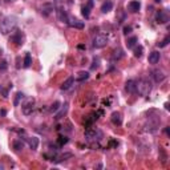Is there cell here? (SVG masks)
Listing matches in <instances>:
<instances>
[{
    "label": "cell",
    "mask_w": 170,
    "mask_h": 170,
    "mask_svg": "<svg viewBox=\"0 0 170 170\" xmlns=\"http://www.w3.org/2000/svg\"><path fill=\"white\" fill-rule=\"evenodd\" d=\"M16 24H17L16 16H12V15L6 16L2 21H0V32H2L3 35H8L9 32H12V31L15 29Z\"/></svg>",
    "instance_id": "obj_1"
},
{
    "label": "cell",
    "mask_w": 170,
    "mask_h": 170,
    "mask_svg": "<svg viewBox=\"0 0 170 170\" xmlns=\"http://www.w3.org/2000/svg\"><path fill=\"white\" fill-rule=\"evenodd\" d=\"M136 91L141 96H148L152 91V83L149 79H141L138 80V83H136Z\"/></svg>",
    "instance_id": "obj_2"
},
{
    "label": "cell",
    "mask_w": 170,
    "mask_h": 170,
    "mask_svg": "<svg viewBox=\"0 0 170 170\" xmlns=\"http://www.w3.org/2000/svg\"><path fill=\"white\" fill-rule=\"evenodd\" d=\"M102 138V132L100 129H88L85 132V140L87 141H98Z\"/></svg>",
    "instance_id": "obj_3"
},
{
    "label": "cell",
    "mask_w": 170,
    "mask_h": 170,
    "mask_svg": "<svg viewBox=\"0 0 170 170\" xmlns=\"http://www.w3.org/2000/svg\"><path fill=\"white\" fill-rule=\"evenodd\" d=\"M106 44H108V36L106 35H97L93 40V47L97 48V49L104 48Z\"/></svg>",
    "instance_id": "obj_4"
},
{
    "label": "cell",
    "mask_w": 170,
    "mask_h": 170,
    "mask_svg": "<svg viewBox=\"0 0 170 170\" xmlns=\"http://www.w3.org/2000/svg\"><path fill=\"white\" fill-rule=\"evenodd\" d=\"M9 40H11V42H15L16 45H23V42H24V33H23L21 31L16 29L12 36H11Z\"/></svg>",
    "instance_id": "obj_5"
},
{
    "label": "cell",
    "mask_w": 170,
    "mask_h": 170,
    "mask_svg": "<svg viewBox=\"0 0 170 170\" xmlns=\"http://www.w3.org/2000/svg\"><path fill=\"white\" fill-rule=\"evenodd\" d=\"M35 100L33 98H29V100H27V102L24 104V105L21 106V109H23V113H24L25 116H29V114H32V112L35 109Z\"/></svg>",
    "instance_id": "obj_6"
},
{
    "label": "cell",
    "mask_w": 170,
    "mask_h": 170,
    "mask_svg": "<svg viewBox=\"0 0 170 170\" xmlns=\"http://www.w3.org/2000/svg\"><path fill=\"white\" fill-rule=\"evenodd\" d=\"M92 8H93V0H88L87 4L81 8V13H83V16L85 19H88V17L91 16V9Z\"/></svg>",
    "instance_id": "obj_7"
},
{
    "label": "cell",
    "mask_w": 170,
    "mask_h": 170,
    "mask_svg": "<svg viewBox=\"0 0 170 170\" xmlns=\"http://www.w3.org/2000/svg\"><path fill=\"white\" fill-rule=\"evenodd\" d=\"M156 20H157V23H160V24H165V23L169 21V15L166 13L165 11H158L156 15Z\"/></svg>",
    "instance_id": "obj_8"
},
{
    "label": "cell",
    "mask_w": 170,
    "mask_h": 170,
    "mask_svg": "<svg viewBox=\"0 0 170 170\" xmlns=\"http://www.w3.org/2000/svg\"><path fill=\"white\" fill-rule=\"evenodd\" d=\"M67 24L69 27H73V28H79V29L84 28V23L83 21H79V20H76V19H73L71 16L68 17V23H67Z\"/></svg>",
    "instance_id": "obj_9"
},
{
    "label": "cell",
    "mask_w": 170,
    "mask_h": 170,
    "mask_svg": "<svg viewBox=\"0 0 170 170\" xmlns=\"http://www.w3.org/2000/svg\"><path fill=\"white\" fill-rule=\"evenodd\" d=\"M128 8H129L130 12H138L141 8V3L138 2V0H133V2H130L129 4H128Z\"/></svg>",
    "instance_id": "obj_10"
},
{
    "label": "cell",
    "mask_w": 170,
    "mask_h": 170,
    "mask_svg": "<svg viewBox=\"0 0 170 170\" xmlns=\"http://www.w3.org/2000/svg\"><path fill=\"white\" fill-rule=\"evenodd\" d=\"M110 120H112V122H113L114 125H121V124H122V116H121L120 112H113Z\"/></svg>",
    "instance_id": "obj_11"
},
{
    "label": "cell",
    "mask_w": 170,
    "mask_h": 170,
    "mask_svg": "<svg viewBox=\"0 0 170 170\" xmlns=\"http://www.w3.org/2000/svg\"><path fill=\"white\" fill-rule=\"evenodd\" d=\"M153 77H154V81L156 83H162V81L165 80V77H166V75L162 71H153Z\"/></svg>",
    "instance_id": "obj_12"
},
{
    "label": "cell",
    "mask_w": 170,
    "mask_h": 170,
    "mask_svg": "<svg viewBox=\"0 0 170 170\" xmlns=\"http://www.w3.org/2000/svg\"><path fill=\"white\" fill-rule=\"evenodd\" d=\"M73 83H75V77H68V79L65 80L63 84H61V87H60L61 91H68L69 88L73 85Z\"/></svg>",
    "instance_id": "obj_13"
},
{
    "label": "cell",
    "mask_w": 170,
    "mask_h": 170,
    "mask_svg": "<svg viewBox=\"0 0 170 170\" xmlns=\"http://www.w3.org/2000/svg\"><path fill=\"white\" fill-rule=\"evenodd\" d=\"M160 57H161L160 52H158V51H153L149 55V63L150 64H157L158 61H160Z\"/></svg>",
    "instance_id": "obj_14"
},
{
    "label": "cell",
    "mask_w": 170,
    "mask_h": 170,
    "mask_svg": "<svg viewBox=\"0 0 170 170\" xmlns=\"http://www.w3.org/2000/svg\"><path fill=\"white\" fill-rule=\"evenodd\" d=\"M57 17H59V20L61 23H68V17L69 16L63 8H59V9H57Z\"/></svg>",
    "instance_id": "obj_15"
},
{
    "label": "cell",
    "mask_w": 170,
    "mask_h": 170,
    "mask_svg": "<svg viewBox=\"0 0 170 170\" xmlns=\"http://www.w3.org/2000/svg\"><path fill=\"white\" fill-rule=\"evenodd\" d=\"M112 8H113V2H112V0H106V2H104V4L101 6V12L108 13L109 11H112Z\"/></svg>",
    "instance_id": "obj_16"
},
{
    "label": "cell",
    "mask_w": 170,
    "mask_h": 170,
    "mask_svg": "<svg viewBox=\"0 0 170 170\" xmlns=\"http://www.w3.org/2000/svg\"><path fill=\"white\" fill-rule=\"evenodd\" d=\"M125 89L128 93H134L136 92V81H133V80H128L126 81V87H125Z\"/></svg>",
    "instance_id": "obj_17"
},
{
    "label": "cell",
    "mask_w": 170,
    "mask_h": 170,
    "mask_svg": "<svg viewBox=\"0 0 170 170\" xmlns=\"http://www.w3.org/2000/svg\"><path fill=\"white\" fill-rule=\"evenodd\" d=\"M88 77H89V73L85 72V71H81V72H79V73L76 75L75 80H76V81H79V83H83V81L88 80Z\"/></svg>",
    "instance_id": "obj_18"
},
{
    "label": "cell",
    "mask_w": 170,
    "mask_h": 170,
    "mask_svg": "<svg viewBox=\"0 0 170 170\" xmlns=\"http://www.w3.org/2000/svg\"><path fill=\"white\" fill-rule=\"evenodd\" d=\"M68 112V102H64V105L61 106V109H60V112H57L56 113V116H55V118L56 120H60L61 117H63V116L65 114Z\"/></svg>",
    "instance_id": "obj_19"
},
{
    "label": "cell",
    "mask_w": 170,
    "mask_h": 170,
    "mask_svg": "<svg viewBox=\"0 0 170 170\" xmlns=\"http://www.w3.org/2000/svg\"><path fill=\"white\" fill-rule=\"evenodd\" d=\"M28 145H29V148L32 149V150H36L37 146H39V138L37 137H31V138H28Z\"/></svg>",
    "instance_id": "obj_20"
},
{
    "label": "cell",
    "mask_w": 170,
    "mask_h": 170,
    "mask_svg": "<svg viewBox=\"0 0 170 170\" xmlns=\"http://www.w3.org/2000/svg\"><path fill=\"white\" fill-rule=\"evenodd\" d=\"M137 37L136 36H132V37H129V39H128V40H126V47L128 48H134V47H136V44H137Z\"/></svg>",
    "instance_id": "obj_21"
},
{
    "label": "cell",
    "mask_w": 170,
    "mask_h": 170,
    "mask_svg": "<svg viewBox=\"0 0 170 170\" xmlns=\"http://www.w3.org/2000/svg\"><path fill=\"white\" fill-rule=\"evenodd\" d=\"M51 11H53V6L49 4V3H47V4H44L41 7V13L42 15H49Z\"/></svg>",
    "instance_id": "obj_22"
},
{
    "label": "cell",
    "mask_w": 170,
    "mask_h": 170,
    "mask_svg": "<svg viewBox=\"0 0 170 170\" xmlns=\"http://www.w3.org/2000/svg\"><path fill=\"white\" fill-rule=\"evenodd\" d=\"M24 98V93H21V92H17L16 93V97H15L13 100V105L15 106H19V104H20V101Z\"/></svg>",
    "instance_id": "obj_23"
},
{
    "label": "cell",
    "mask_w": 170,
    "mask_h": 170,
    "mask_svg": "<svg viewBox=\"0 0 170 170\" xmlns=\"http://www.w3.org/2000/svg\"><path fill=\"white\" fill-rule=\"evenodd\" d=\"M31 64H32V57H31L29 53H27L24 57V68H29Z\"/></svg>",
    "instance_id": "obj_24"
},
{
    "label": "cell",
    "mask_w": 170,
    "mask_h": 170,
    "mask_svg": "<svg viewBox=\"0 0 170 170\" xmlns=\"http://www.w3.org/2000/svg\"><path fill=\"white\" fill-rule=\"evenodd\" d=\"M169 41H170V37H169V36H166V37H165V39H164V40H162L161 42H158V47H160V48H164V47H166V45L169 44Z\"/></svg>",
    "instance_id": "obj_25"
},
{
    "label": "cell",
    "mask_w": 170,
    "mask_h": 170,
    "mask_svg": "<svg viewBox=\"0 0 170 170\" xmlns=\"http://www.w3.org/2000/svg\"><path fill=\"white\" fill-rule=\"evenodd\" d=\"M142 52H144V48H142L141 45H140V47H137V48H134V56H136V57H141Z\"/></svg>",
    "instance_id": "obj_26"
},
{
    "label": "cell",
    "mask_w": 170,
    "mask_h": 170,
    "mask_svg": "<svg viewBox=\"0 0 170 170\" xmlns=\"http://www.w3.org/2000/svg\"><path fill=\"white\" fill-rule=\"evenodd\" d=\"M59 108H60V102H59V101H55V102H53L52 105H51V108H49V110H51V112H55V113H56V112L59 110Z\"/></svg>",
    "instance_id": "obj_27"
},
{
    "label": "cell",
    "mask_w": 170,
    "mask_h": 170,
    "mask_svg": "<svg viewBox=\"0 0 170 170\" xmlns=\"http://www.w3.org/2000/svg\"><path fill=\"white\" fill-rule=\"evenodd\" d=\"M57 142H59V146H64L65 144H68V138L64 137V136H60L59 140H57Z\"/></svg>",
    "instance_id": "obj_28"
},
{
    "label": "cell",
    "mask_w": 170,
    "mask_h": 170,
    "mask_svg": "<svg viewBox=\"0 0 170 170\" xmlns=\"http://www.w3.org/2000/svg\"><path fill=\"white\" fill-rule=\"evenodd\" d=\"M7 68H8V64H7V61H4V60L0 61V72L7 71Z\"/></svg>",
    "instance_id": "obj_29"
},
{
    "label": "cell",
    "mask_w": 170,
    "mask_h": 170,
    "mask_svg": "<svg viewBox=\"0 0 170 170\" xmlns=\"http://www.w3.org/2000/svg\"><path fill=\"white\" fill-rule=\"evenodd\" d=\"M23 142L21 141H15L13 142V148H15V150H20V149H23Z\"/></svg>",
    "instance_id": "obj_30"
},
{
    "label": "cell",
    "mask_w": 170,
    "mask_h": 170,
    "mask_svg": "<svg viewBox=\"0 0 170 170\" xmlns=\"http://www.w3.org/2000/svg\"><path fill=\"white\" fill-rule=\"evenodd\" d=\"M122 56H124V52L121 51V49H118V51H116V52H114V55H113V59H114V60H116V59L118 60V59H121Z\"/></svg>",
    "instance_id": "obj_31"
},
{
    "label": "cell",
    "mask_w": 170,
    "mask_h": 170,
    "mask_svg": "<svg viewBox=\"0 0 170 170\" xmlns=\"http://www.w3.org/2000/svg\"><path fill=\"white\" fill-rule=\"evenodd\" d=\"M130 32H132V27H124V33H125V35H129Z\"/></svg>",
    "instance_id": "obj_32"
},
{
    "label": "cell",
    "mask_w": 170,
    "mask_h": 170,
    "mask_svg": "<svg viewBox=\"0 0 170 170\" xmlns=\"http://www.w3.org/2000/svg\"><path fill=\"white\" fill-rule=\"evenodd\" d=\"M98 67V59H94L93 60V65H92V69H96Z\"/></svg>",
    "instance_id": "obj_33"
},
{
    "label": "cell",
    "mask_w": 170,
    "mask_h": 170,
    "mask_svg": "<svg viewBox=\"0 0 170 170\" xmlns=\"http://www.w3.org/2000/svg\"><path fill=\"white\" fill-rule=\"evenodd\" d=\"M110 146H117L118 145V142H116V141H110V144H109Z\"/></svg>",
    "instance_id": "obj_34"
},
{
    "label": "cell",
    "mask_w": 170,
    "mask_h": 170,
    "mask_svg": "<svg viewBox=\"0 0 170 170\" xmlns=\"http://www.w3.org/2000/svg\"><path fill=\"white\" fill-rule=\"evenodd\" d=\"M154 2H157V3H160V2H161V0H154Z\"/></svg>",
    "instance_id": "obj_35"
},
{
    "label": "cell",
    "mask_w": 170,
    "mask_h": 170,
    "mask_svg": "<svg viewBox=\"0 0 170 170\" xmlns=\"http://www.w3.org/2000/svg\"><path fill=\"white\" fill-rule=\"evenodd\" d=\"M6 2H13V0H6Z\"/></svg>",
    "instance_id": "obj_36"
}]
</instances>
